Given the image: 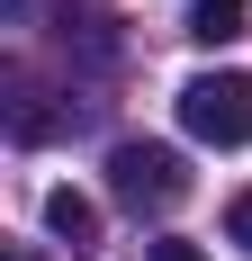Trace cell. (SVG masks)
<instances>
[{
	"label": "cell",
	"instance_id": "5",
	"mask_svg": "<svg viewBox=\"0 0 252 261\" xmlns=\"http://www.w3.org/2000/svg\"><path fill=\"white\" fill-rule=\"evenodd\" d=\"M225 234L252 252V189H234V198H225Z\"/></svg>",
	"mask_w": 252,
	"mask_h": 261
},
{
	"label": "cell",
	"instance_id": "7",
	"mask_svg": "<svg viewBox=\"0 0 252 261\" xmlns=\"http://www.w3.org/2000/svg\"><path fill=\"white\" fill-rule=\"evenodd\" d=\"M9 261H36V252H9Z\"/></svg>",
	"mask_w": 252,
	"mask_h": 261
},
{
	"label": "cell",
	"instance_id": "1",
	"mask_svg": "<svg viewBox=\"0 0 252 261\" xmlns=\"http://www.w3.org/2000/svg\"><path fill=\"white\" fill-rule=\"evenodd\" d=\"M180 126L198 135V144H252V81L243 72L180 81Z\"/></svg>",
	"mask_w": 252,
	"mask_h": 261
},
{
	"label": "cell",
	"instance_id": "2",
	"mask_svg": "<svg viewBox=\"0 0 252 261\" xmlns=\"http://www.w3.org/2000/svg\"><path fill=\"white\" fill-rule=\"evenodd\" d=\"M108 189H117L135 216H144V207L189 198V171H180V153H171V144H117V153H108Z\"/></svg>",
	"mask_w": 252,
	"mask_h": 261
},
{
	"label": "cell",
	"instance_id": "4",
	"mask_svg": "<svg viewBox=\"0 0 252 261\" xmlns=\"http://www.w3.org/2000/svg\"><path fill=\"white\" fill-rule=\"evenodd\" d=\"M252 0H189V45H234Z\"/></svg>",
	"mask_w": 252,
	"mask_h": 261
},
{
	"label": "cell",
	"instance_id": "3",
	"mask_svg": "<svg viewBox=\"0 0 252 261\" xmlns=\"http://www.w3.org/2000/svg\"><path fill=\"white\" fill-rule=\"evenodd\" d=\"M45 225H54V243H72V252H99V207H90L81 189H54V198H45Z\"/></svg>",
	"mask_w": 252,
	"mask_h": 261
},
{
	"label": "cell",
	"instance_id": "6",
	"mask_svg": "<svg viewBox=\"0 0 252 261\" xmlns=\"http://www.w3.org/2000/svg\"><path fill=\"white\" fill-rule=\"evenodd\" d=\"M144 261H207V252H198V243H153Z\"/></svg>",
	"mask_w": 252,
	"mask_h": 261
}]
</instances>
